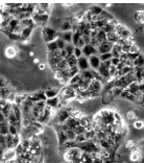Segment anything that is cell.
Returning a JSON list of instances; mask_svg holds the SVG:
<instances>
[{
	"label": "cell",
	"instance_id": "9a60e30c",
	"mask_svg": "<svg viewBox=\"0 0 144 163\" xmlns=\"http://www.w3.org/2000/svg\"><path fill=\"white\" fill-rule=\"evenodd\" d=\"M64 124H65L69 130H74L76 127L79 126V122H78V119H75L73 117H69Z\"/></svg>",
	"mask_w": 144,
	"mask_h": 163
},
{
	"label": "cell",
	"instance_id": "f546056e",
	"mask_svg": "<svg viewBox=\"0 0 144 163\" xmlns=\"http://www.w3.org/2000/svg\"><path fill=\"white\" fill-rule=\"evenodd\" d=\"M21 140H22V138H21V136H20V134H17V135L13 136V147L15 148L18 147Z\"/></svg>",
	"mask_w": 144,
	"mask_h": 163
},
{
	"label": "cell",
	"instance_id": "30bf717a",
	"mask_svg": "<svg viewBox=\"0 0 144 163\" xmlns=\"http://www.w3.org/2000/svg\"><path fill=\"white\" fill-rule=\"evenodd\" d=\"M77 68L79 72L81 71H85V70H88V69L90 68L89 67V62H88V59L86 57L81 56V58H78L77 59Z\"/></svg>",
	"mask_w": 144,
	"mask_h": 163
},
{
	"label": "cell",
	"instance_id": "603a6c76",
	"mask_svg": "<svg viewBox=\"0 0 144 163\" xmlns=\"http://www.w3.org/2000/svg\"><path fill=\"white\" fill-rule=\"evenodd\" d=\"M105 36H107V34H105L104 30H98V31H97V35H96V38H95V39L97 40L98 42L101 44L102 42H105V41H107V40H105Z\"/></svg>",
	"mask_w": 144,
	"mask_h": 163
},
{
	"label": "cell",
	"instance_id": "484cf974",
	"mask_svg": "<svg viewBox=\"0 0 144 163\" xmlns=\"http://www.w3.org/2000/svg\"><path fill=\"white\" fill-rule=\"evenodd\" d=\"M135 67H143V56L140 54L136 60L133 62V68Z\"/></svg>",
	"mask_w": 144,
	"mask_h": 163
},
{
	"label": "cell",
	"instance_id": "3957f363",
	"mask_svg": "<svg viewBox=\"0 0 144 163\" xmlns=\"http://www.w3.org/2000/svg\"><path fill=\"white\" fill-rule=\"evenodd\" d=\"M31 19L34 20L36 26L45 27V26H47V23L49 22L50 15H49V14H44V15H36V14H33V15H31Z\"/></svg>",
	"mask_w": 144,
	"mask_h": 163
},
{
	"label": "cell",
	"instance_id": "bcb514c9",
	"mask_svg": "<svg viewBox=\"0 0 144 163\" xmlns=\"http://www.w3.org/2000/svg\"><path fill=\"white\" fill-rule=\"evenodd\" d=\"M29 56H30V57H34V56H35V52H34V51H29Z\"/></svg>",
	"mask_w": 144,
	"mask_h": 163
},
{
	"label": "cell",
	"instance_id": "8d00e7d4",
	"mask_svg": "<svg viewBox=\"0 0 144 163\" xmlns=\"http://www.w3.org/2000/svg\"><path fill=\"white\" fill-rule=\"evenodd\" d=\"M116 71H117L116 67L111 65L110 68H109V78H110V77L114 78V77H115V74H116Z\"/></svg>",
	"mask_w": 144,
	"mask_h": 163
},
{
	"label": "cell",
	"instance_id": "8992f818",
	"mask_svg": "<svg viewBox=\"0 0 144 163\" xmlns=\"http://www.w3.org/2000/svg\"><path fill=\"white\" fill-rule=\"evenodd\" d=\"M18 52H19L18 46L10 45V46H7V47L5 48L4 54H5V57H7V59H15V58H17V54H18Z\"/></svg>",
	"mask_w": 144,
	"mask_h": 163
},
{
	"label": "cell",
	"instance_id": "d4e9b609",
	"mask_svg": "<svg viewBox=\"0 0 144 163\" xmlns=\"http://www.w3.org/2000/svg\"><path fill=\"white\" fill-rule=\"evenodd\" d=\"M74 48H75V46H73L71 43H69V44H66L65 48H64V50H65V52L67 54V56H73Z\"/></svg>",
	"mask_w": 144,
	"mask_h": 163
},
{
	"label": "cell",
	"instance_id": "f1b7e54d",
	"mask_svg": "<svg viewBox=\"0 0 144 163\" xmlns=\"http://www.w3.org/2000/svg\"><path fill=\"white\" fill-rule=\"evenodd\" d=\"M11 111H12V104L7 103V105H5V106H4V108H3V109H2V110H1V111H0V112H1L2 114H3V115L5 116V117H7V115L10 114V112H11Z\"/></svg>",
	"mask_w": 144,
	"mask_h": 163
},
{
	"label": "cell",
	"instance_id": "b9f144b4",
	"mask_svg": "<svg viewBox=\"0 0 144 163\" xmlns=\"http://www.w3.org/2000/svg\"><path fill=\"white\" fill-rule=\"evenodd\" d=\"M85 45H86V44H85V42H84V40L83 39H81H81H79L78 40V42L77 43H76V45H75V47H77V48H83L84 47V46Z\"/></svg>",
	"mask_w": 144,
	"mask_h": 163
},
{
	"label": "cell",
	"instance_id": "e575fe53",
	"mask_svg": "<svg viewBox=\"0 0 144 163\" xmlns=\"http://www.w3.org/2000/svg\"><path fill=\"white\" fill-rule=\"evenodd\" d=\"M8 134L15 136V135H17V134H19V131L15 126H11V124H8Z\"/></svg>",
	"mask_w": 144,
	"mask_h": 163
},
{
	"label": "cell",
	"instance_id": "836d02e7",
	"mask_svg": "<svg viewBox=\"0 0 144 163\" xmlns=\"http://www.w3.org/2000/svg\"><path fill=\"white\" fill-rule=\"evenodd\" d=\"M99 60H100V63L105 62V61H109L112 59V54H99Z\"/></svg>",
	"mask_w": 144,
	"mask_h": 163
},
{
	"label": "cell",
	"instance_id": "60d3db41",
	"mask_svg": "<svg viewBox=\"0 0 144 163\" xmlns=\"http://www.w3.org/2000/svg\"><path fill=\"white\" fill-rule=\"evenodd\" d=\"M0 147H2L4 150H7V148H5V136L4 135H0Z\"/></svg>",
	"mask_w": 144,
	"mask_h": 163
},
{
	"label": "cell",
	"instance_id": "d590c367",
	"mask_svg": "<svg viewBox=\"0 0 144 163\" xmlns=\"http://www.w3.org/2000/svg\"><path fill=\"white\" fill-rule=\"evenodd\" d=\"M73 131H74V133L76 135H81V134H85V132H86V128H84L81 126H77Z\"/></svg>",
	"mask_w": 144,
	"mask_h": 163
},
{
	"label": "cell",
	"instance_id": "7bdbcfd3",
	"mask_svg": "<svg viewBox=\"0 0 144 163\" xmlns=\"http://www.w3.org/2000/svg\"><path fill=\"white\" fill-rule=\"evenodd\" d=\"M3 122H7V117L0 112V123H3Z\"/></svg>",
	"mask_w": 144,
	"mask_h": 163
},
{
	"label": "cell",
	"instance_id": "5b68a950",
	"mask_svg": "<svg viewBox=\"0 0 144 163\" xmlns=\"http://www.w3.org/2000/svg\"><path fill=\"white\" fill-rule=\"evenodd\" d=\"M27 98L29 100H31L33 103H38V101H45L46 96L44 94V90H39L31 94H27Z\"/></svg>",
	"mask_w": 144,
	"mask_h": 163
},
{
	"label": "cell",
	"instance_id": "83f0119b",
	"mask_svg": "<svg viewBox=\"0 0 144 163\" xmlns=\"http://www.w3.org/2000/svg\"><path fill=\"white\" fill-rule=\"evenodd\" d=\"M126 118H128V121H135L136 119H138V116H137V114L135 113L134 111H128V113H126Z\"/></svg>",
	"mask_w": 144,
	"mask_h": 163
},
{
	"label": "cell",
	"instance_id": "4fadbf2b",
	"mask_svg": "<svg viewBox=\"0 0 144 163\" xmlns=\"http://www.w3.org/2000/svg\"><path fill=\"white\" fill-rule=\"evenodd\" d=\"M78 122H79V126L84 127V128H88V127H92V116H86L84 115L81 118L78 119Z\"/></svg>",
	"mask_w": 144,
	"mask_h": 163
},
{
	"label": "cell",
	"instance_id": "f6af8a7d",
	"mask_svg": "<svg viewBox=\"0 0 144 163\" xmlns=\"http://www.w3.org/2000/svg\"><path fill=\"white\" fill-rule=\"evenodd\" d=\"M34 64H40V59H39V58H35V59H34Z\"/></svg>",
	"mask_w": 144,
	"mask_h": 163
},
{
	"label": "cell",
	"instance_id": "8fae6325",
	"mask_svg": "<svg viewBox=\"0 0 144 163\" xmlns=\"http://www.w3.org/2000/svg\"><path fill=\"white\" fill-rule=\"evenodd\" d=\"M58 91H60V89L54 88V87H48L46 90H44V94H45L46 96V100L57 97L58 95Z\"/></svg>",
	"mask_w": 144,
	"mask_h": 163
},
{
	"label": "cell",
	"instance_id": "cb8c5ba5",
	"mask_svg": "<svg viewBox=\"0 0 144 163\" xmlns=\"http://www.w3.org/2000/svg\"><path fill=\"white\" fill-rule=\"evenodd\" d=\"M8 134V124L7 122L0 123V135H7Z\"/></svg>",
	"mask_w": 144,
	"mask_h": 163
},
{
	"label": "cell",
	"instance_id": "ee69618b",
	"mask_svg": "<svg viewBox=\"0 0 144 163\" xmlns=\"http://www.w3.org/2000/svg\"><path fill=\"white\" fill-rule=\"evenodd\" d=\"M39 69H40L41 71H44L46 69V65L44 63H40L39 64Z\"/></svg>",
	"mask_w": 144,
	"mask_h": 163
},
{
	"label": "cell",
	"instance_id": "277c9868",
	"mask_svg": "<svg viewBox=\"0 0 144 163\" xmlns=\"http://www.w3.org/2000/svg\"><path fill=\"white\" fill-rule=\"evenodd\" d=\"M104 81H99V80H92L90 82L89 87H88V91L95 93V94H100V92L102 91V88H104Z\"/></svg>",
	"mask_w": 144,
	"mask_h": 163
},
{
	"label": "cell",
	"instance_id": "ffe728a7",
	"mask_svg": "<svg viewBox=\"0 0 144 163\" xmlns=\"http://www.w3.org/2000/svg\"><path fill=\"white\" fill-rule=\"evenodd\" d=\"M122 90H123V89H121V88H118V87H114V88H112V89H111L110 93H111V95H112V96H113L114 100H115V98H118V97H120V94H121Z\"/></svg>",
	"mask_w": 144,
	"mask_h": 163
},
{
	"label": "cell",
	"instance_id": "e0dca14e",
	"mask_svg": "<svg viewBox=\"0 0 144 163\" xmlns=\"http://www.w3.org/2000/svg\"><path fill=\"white\" fill-rule=\"evenodd\" d=\"M88 11H89L93 16H96V17H97V16L100 15L102 12H104V8H102V7H100V5H96V4H95V5H92V7H91Z\"/></svg>",
	"mask_w": 144,
	"mask_h": 163
},
{
	"label": "cell",
	"instance_id": "5bb4252c",
	"mask_svg": "<svg viewBox=\"0 0 144 163\" xmlns=\"http://www.w3.org/2000/svg\"><path fill=\"white\" fill-rule=\"evenodd\" d=\"M134 20L135 22L137 23L139 26H142L143 25V18H144V14H143V11L142 10H138L134 13Z\"/></svg>",
	"mask_w": 144,
	"mask_h": 163
},
{
	"label": "cell",
	"instance_id": "9c48e42d",
	"mask_svg": "<svg viewBox=\"0 0 144 163\" xmlns=\"http://www.w3.org/2000/svg\"><path fill=\"white\" fill-rule=\"evenodd\" d=\"M81 54H83L84 57H86L87 59L91 56H94V54H97V49L94 48L92 45L87 44L85 45L83 48H81Z\"/></svg>",
	"mask_w": 144,
	"mask_h": 163
},
{
	"label": "cell",
	"instance_id": "7a4b0ae2",
	"mask_svg": "<svg viewBox=\"0 0 144 163\" xmlns=\"http://www.w3.org/2000/svg\"><path fill=\"white\" fill-rule=\"evenodd\" d=\"M81 151L79 150L78 147H71V148H68V150H65L64 151V160L68 163H72L74 160L81 158Z\"/></svg>",
	"mask_w": 144,
	"mask_h": 163
},
{
	"label": "cell",
	"instance_id": "ab89813d",
	"mask_svg": "<svg viewBox=\"0 0 144 163\" xmlns=\"http://www.w3.org/2000/svg\"><path fill=\"white\" fill-rule=\"evenodd\" d=\"M110 62H111L112 66H115L116 67L120 63V60L118 59V58H112V59L110 60Z\"/></svg>",
	"mask_w": 144,
	"mask_h": 163
},
{
	"label": "cell",
	"instance_id": "d6986e66",
	"mask_svg": "<svg viewBox=\"0 0 144 163\" xmlns=\"http://www.w3.org/2000/svg\"><path fill=\"white\" fill-rule=\"evenodd\" d=\"M66 62H67V65H68L69 68H71V67H74L77 65V59L74 57V56H67L66 58Z\"/></svg>",
	"mask_w": 144,
	"mask_h": 163
},
{
	"label": "cell",
	"instance_id": "52a82bcc",
	"mask_svg": "<svg viewBox=\"0 0 144 163\" xmlns=\"http://www.w3.org/2000/svg\"><path fill=\"white\" fill-rule=\"evenodd\" d=\"M88 62H89V67L91 70H97L99 65H100V60H99L98 54H94L88 58Z\"/></svg>",
	"mask_w": 144,
	"mask_h": 163
},
{
	"label": "cell",
	"instance_id": "4dcf8cb0",
	"mask_svg": "<svg viewBox=\"0 0 144 163\" xmlns=\"http://www.w3.org/2000/svg\"><path fill=\"white\" fill-rule=\"evenodd\" d=\"M46 49H47V52H51V51L57 50L58 47H57V44H55V41H53V42H50V43H47V44H46Z\"/></svg>",
	"mask_w": 144,
	"mask_h": 163
},
{
	"label": "cell",
	"instance_id": "1f68e13d",
	"mask_svg": "<svg viewBox=\"0 0 144 163\" xmlns=\"http://www.w3.org/2000/svg\"><path fill=\"white\" fill-rule=\"evenodd\" d=\"M143 126H144V123L141 119H136V120L133 122V127H134V129H136V130H142Z\"/></svg>",
	"mask_w": 144,
	"mask_h": 163
},
{
	"label": "cell",
	"instance_id": "4316f807",
	"mask_svg": "<svg viewBox=\"0 0 144 163\" xmlns=\"http://www.w3.org/2000/svg\"><path fill=\"white\" fill-rule=\"evenodd\" d=\"M66 136H67V139H68V141H74V139L76 137V134L74 133V131L73 130H67L66 132Z\"/></svg>",
	"mask_w": 144,
	"mask_h": 163
},
{
	"label": "cell",
	"instance_id": "44dd1931",
	"mask_svg": "<svg viewBox=\"0 0 144 163\" xmlns=\"http://www.w3.org/2000/svg\"><path fill=\"white\" fill-rule=\"evenodd\" d=\"M125 147L128 148V150H136V148H138V143L135 140H133V139H130V140L126 141L125 143Z\"/></svg>",
	"mask_w": 144,
	"mask_h": 163
},
{
	"label": "cell",
	"instance_id": "ac0fdd59",
	"mask_svg": "<svg viewBox=\"0 0 144 163\" xmlns=\"http://www.w3.org/2000/svg\"><path fill=\"white\" fill-rule=\"evenodd\" d=\"M118 39H119V36L114 30L110 31V33H108L107 36H105V40H107L108 42L112 43V44H114V43H115Z\"/></svg>",
	"mask_w": 144,
	"mask_h": 163
},
{
	"label": "cell",
	"instance_id": "7402d4cb",
	"mask_svg": "<svg viewBox=\"0 0 144 163\" xmlns=\"http://www.w3.org/2000/svg\"><path fill=\"white\" fill-rule=\"evenodd\" d=\"M81 74L77 73L76 75H74V77H72L69 80L68 82V86H72V85H77V84L81 82Z\"/></svg>",
	"mask_w": 144,
	"mask_h": 163
},
{
	"label": "cell",
	"instance_id": "7c38bea8",
	"mask_svg": "<svg viewBox=\"0 0 144 163\" xmlns=\"http://www.w3.org/2000/svg\"><path fill=\"white\" fill-rule=\"evenodd\" d=\"M141 158H142V155H141V151L139 150V148H136V150L131 151L130 160L132 162H134V163L139 162L141 160Z\"/></svg>",
	"mask_w": 144,
	"mask_h": 163
},
{
	"label": "cell",
	"instance_id": "d6a6232c",
	"mask_svg": "<svg viewBox=\"0 0 144 163\" xmlns=\"http://www.w3.org/2000/svg\"><path fill=\"white\" fill-rule=\"evenodd\" d=\"M55 44H57V47H58V50H63V49L65 48V46H66V43L64 42L61 38H58V39L55 40Z\"/></svg>",
	"mask_w": 144,
	"mask_h": 163
},
{
	"label": "cell",
	"instance_id": "ba28073f",
	"mask_svg": "<svg viewBox=\"0 0 144 163\" xmlns=\"http://www.w3.org/2000/svg\"><path fill=\"white\" fill-rule=\"evenodd\" d=\"M112 47H113V44H112V43L108 42V41L102 42L101 44L99 45V47L97 48L98 56L99 54H110L112 50Z\"/></svg>",
	"mask_w": 144,
	"mask_h": 163
},
{
	"label": "cell",
	"instance_id": "6da1fadb",
	"mask_svg": "<svg viewBox=\"0 0 144 163\" xmlns=\"http://www.w3.org/2000/svg\"><path fill=\"white\" fill-rule=\"evenodd\" d=\"M40 35H41V39H42V41H44V42L47 44V43L53 42V41L57 40L58 38L60 37V31L47 25L45 27H42Z\"/></svg>",
	"mask_w": 144,
	"mask_h": 163
},
{
	"label": "cell",
	"instance_id": "f35d334b",
	"mask_svg": "<svg viewBox=\"0 0 144 163\" xmlns=\"http://www.w3.org/2000/svg\"><path fill=\"white\" fill-rule=\"evenodd\" d=\"M130 47H131L130 44L122 45L121 46V54H128V51H130Z\"/></svg>",
	"mask_w": 144,
	"mask_h": 163
},
{
	"label": "cell",
	"instance_id": "2e32d148",
	"mask_svg": "<svg viewBox=\"0 0 144 163\" xmlns=\"http://www.w3.org/2000/svg\"><path fill=\"white\" fill-rule=\"evenodd\" d=\"M66 44H69L71 43V40H72V31H64V33H61L60 31V37Z\"/></svg>",
	"mask_w": 144,
	"mask_h": 163
},
{
	"label": "cell",
	"instance_id": "74e56055",
	"mask_svg": "<svg viewBox=\"0 0 144 163\" xmlns=\"http://www.w3.org/2000/svg\"><path fill=\"white\" fill-rule=\"evenodd\" d=\"M73 56H74V57L76 58V59L81 58V56H83V54H81V49L75 47V48H74V51H73Z\"/></svg>",
	"mask_w": 144,
	"mask_h": 163
}]
</instances>
